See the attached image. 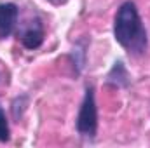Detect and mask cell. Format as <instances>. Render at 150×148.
<instances>
[{
    "label": "cell",
    "mask_w": 150,
    "mask_h": 148,
    "mask_svg": "<svg viewBox=\"0 0 150 148\" xmlns=\"http://www.w3.org/2000/svg\"><path fill=\"white\" fill-rule=\"evenodd\" d=\"M115 40L131 54H143L147 49V32L133 2H124L113 23Z\"/></svg>",
    "instance_id": "1"
},
{
    "label": "cell",
    "mask_w": 150,
    "mask_h": 148,
    "mask_svg": "<svg viewBox=\"0 0 150 148\" xmlns=\"http://www.w3.org/2000/svg\"><path fill=\"white\" fill-rule=\"evenodd\" d=\"M96 129H98V110L94 101V89L87 87L79 117H77V131L84 138H94Z\"/></svg>",
    "instance_id": "2"
},
{
    "label": "cell",
    "mask_w": 150,
    "mask_h": 148,
    "mask_svg": "<svg viewBox=\"0 0 150 148\" xmlns=\"http://www.w3.org/2000/svg\"><path fill=\"white\" fill-rule=\"evenodd\" d=\"M18 16H19V11L16 4H11V2L0 4V38L9 37L14 32Z\"/></svg>",
    "instance_id": "3"
},
{
    "label": "cell",
    "mask_w": 150,
    "mask_h": 148,
    "mask_svg": "<svg viewBox=\"0 0 150 148\" xmlns=\"http://www.w3.org/2000/svg\"><path fill=\"white\" fill-rule=\"evenodd\" d=\"M30 23L32 25L21 35V42H23V45L26 49H37V47L42 45V42H44V30H42V25H40L38 19L30 21Z\"/></svg>",
    "instance_id": "4"
},
{
    "label": "cell",
    "mask_w": 150,
    "mask_h": 148,
    "mask_svg": "<svg viewBox=\"0 0 150 148\" xmlns=\"http://www.w3.org/2000/svg\"><path fill=\"white\" fill-rule=\"evenodd\" d=\"M11 138V131H9V124H7V117H5V111L0 106V141L5 143L9 141Z\"/></svg>",
    "instance_id": "5"
},
{
    "label": "cell",
    "mask_w": 150,
    "mask_h": 148,
    "mask_svg": "<svg viewBox=\"0 0 150 148\" xmlns=\"http://www.w3.org/2000/svg\"><path fill=\"white\" fill-rule=\"evenodd\" d=\"M52 2H63V0H52Z\"/></svg>",
    "instance_id": "6"
}]
</instances>
